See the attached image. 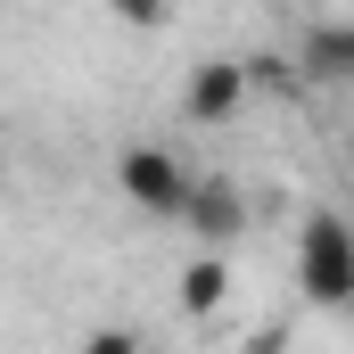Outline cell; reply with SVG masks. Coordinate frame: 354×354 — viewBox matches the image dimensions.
Wrapping results in <instances>:
<instances>
[{"mask_svg": "<svg viewBox=\"0 0 354 354\" xmlns=\"http://www.w3.org/2000/svg\"><path fill=\"white\" fill-rule=\"evenodd\" d=\"M297 288H305V305H354V223L346 214H330V206H313L305 214V231H297Z\"/></svg>", "mask_w": 354, "mask_h": 354, "instance_id": "6da1fadb", "label": "cell"}, {"mask_svg": "<svg viewBox=\"0 0 354 354\" xmlns=\"http://www.w3.org/2000/svg\"><path fill=\"white\" fill-rule=\"evenodd\" d=\"M115 189L140 206V214H181V198H189V165H181L174 149H124L115 157Z\"/></svg>", "mask_w": 354, "mask_h": 354, "instance_id": "7a4b0ae2", "label": "cell"}, {"mask_svg": "<svg viewBox=\"0 0 354 354\" xmlns=\"http://www.w3.org/2000/svg\"><path fill=\"white\" fill-rule=\"evenodd\" d=\"M181 223L198 231V248H214V256H223V248L248 231V198H239L231 181H214V174H206V181H189V198H181Z\"/></svg>", "mask_w": 354, "mask_h": 354, "instance_id": "3957f363", "label": "cell"}, {"mask_svg": "<svg viewBox=\"0 0 354 354\" xmlns=\"http://www.w3.org/2000/svg\"><path fill=\"white\" fill-rule=\"evenodd\" d=\"M239 99H248V58H206L181 83V115L189 124H223V115H239Z\"/></svg>", "mask_w": 354, "mask_h": 354, "instance_id": "277c9868", "label": "cell"}, {"mask_svg": "<svg viewBox=\"0 0 354 354\" xmlns=\"http://www.w3.org/2000/svg\"><path fill=\"white\" fill-rule=\"evenodd\" d=\"M223 297H231V264H223L214 248H198V256L181 264V280H174V305L189 322H206V313H223Z\"/></svg>", "mask_w": 354, "mask_h": 354, "instance_id": "5b68a950", "label": "cell"}, {"mask_svg": "<svg viewBox=\"0 0 354 354\" xmlns=\"http://www.w3.org/2000/svg\"><path fill=\"white\" fill-rule=\"evenodd\" d=\"M297 58H305V75H338V83H354V41H346V25H313Z\"/></svg>", "mask_w": 354, "mask_h": 354, "instance_id": "8992f818", "label": "cell"}, {"mask_svg": "<svg viewBox=\"0 0 354 354\" xmlns=\"http://www.w3.org/2000/svg\"><path fill=\"white\" fill-rule=\"evenodd\" d=\"M83 354H149V346H140V330H124V322H99V330L83 338Z\"/></svg>", "mask_w": 354, "mask_h": 354, "instance_id": "52a82bcc", "label": "cell"}, {"mask_svg": "<svg viewBox=\"0 0 354 354\" xmlns=\"http://www.w3.org/2000/svg\"><path fill=\"white\" fill-rule=\"evenodd\" d=\"M107 8H115L124 25H165V17H174V0H107Z\"/></svg>", "mask_w": 354, "mask_h": 354, "instance_id": "ba28073f", "label": "cell"}, {"mask_svg": "<svg viewBox=\"0 0 354 354\" xmlns=\"http://www.w3.org/2000/svg\"><path fill=\"white\" fill-rule=\"evenodd\" d=\"M248 354H288V338H280V330H264V338H248Z\"/></svg>", "mask_w": 354, "mask_h": 354, "instance_id": "9c48e42d", "label": "cell"}, {"mask_svg": "<svg viewBox=\"0 0 354 354\" xmlns=\"http://www.w3.org/2000/svg\"><path fill=\"white\" fill-rule=\"evenodd\" d=\"M346 41H354V17H346Z\"/></svg>", "mask_w": 354, "mask_h": 354, "instance_id": "30bf717a", "label": "cell"}]
</instances>
